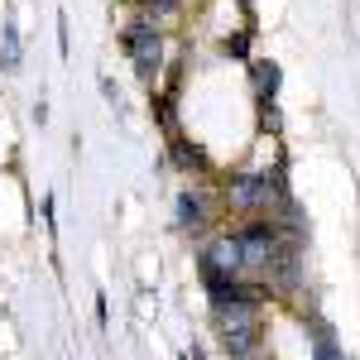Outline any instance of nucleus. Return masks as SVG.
Instances as JSON below:
<instances>
[{"label": "nucleus", "instance_id": "39448f33", "mask_svg": "<svg viewBox=\"0 0 360 360\" xmlns=\"http://www.w3.org/2000/svg\"><path fill=\"white\" fill-rule=\"evenodd\" d=\"M178 226H183V231H202V226H207V202L197 193L178 197Z\"/></svg>", "mask_w": 360, "mask_h": 360}, {"label": "nucleus", "instance_id": "f03ea898", "mask_svg": "<svg viewBox=\"0 0 360 360\" xmlns=\"http://www.w3.org/2000/svg\"><path fill=\"white\" fill-rule=\"evenodd\" d=\"M226 202L236 212H274V207H288L278 178H269V173H236L226 183Z\"/></svg>", "mask_w": 360, "mask_h": 360}, {"label": "nucleus", "instance_id": "7ed1b4c3", "mask_svg": "<svg viewBox=\"0 0 360 360\" xmlns=\"http://www.w3.org/2000/svg\"><path fill=\"white\" fill-rule=\"evenodd\" d=\"M236 240H240V264H245V274H264V269H269V264L278 259V250L288 245V240L278 236L274 226H264V221L245 226Z\"/></svg>", "mask_w": 360, "mask_h": 360}, {"label": "nucleus", "instance_id": "0eeeda50", "mask_svg": "<svg viewBox=\"0 0 360 360\" xmlns=\"http://www.w3.org/2000/svg\"><path fill=\"white\" fill-rule=\"evenodd\" d=\"M20 68V39H15V25H5V72Z\"/></svg>", "mask_w": 360, "mask_h": 360}, {"label": "nucleus", "instance_id": "20e7f679", "mask_svg": "<svg viewBox=\"0 0 360 360\" xmlns=\"http://www.w3.org/2000/svg\"><path fill=\"white\" fill-rule=\"evenodd\" d=\"M125 49L135 58V72L144 82H154V72H159V63H164V39H159V29L149 25H130L125 29Z\"/></svg>", "mask_w": 360, "mask_h": 360}, {"label": "nucleus", "instance_id": "6e6552de", "mask_svg": "<svg viewBox=\"0 0 360 360\" xmlns=\"http://www.w3.org/2000/svg\"><path fill=\"white\" fill-rule=\"evenodd\" d=\"M317 360H336V351H332V341H327V336L317 341Z\"/></svg>", "mask_w": 360, "mask_h": 360}, {"label": "nucleus", "instance_id": "423d86ee", "mask_svg": "<svg viewBox=\"0 0 360 360\" xmlns=\"http://www.w3.org/2000/svg\"><path fill=\"white\" fill-rule=\"evenodd\" d=\"M178 5H183V0H144V25L149 29L173 25V20H178Z\"/></svg>", "mask_w": 360, "mask_h": 360}, {"label": "nucleus", "instance_id": "f257e3e1", "mask_svg": "<svg viewBox=\"0 0 360 360\" xmlns=\"http://www.w3.org/2000/svg\"><path fill=\"white\" fill-rule=\"evenodd\" d=\"M217 332H221L231 356H250L259 346V303L240 288L221 293L217 298Z\"/></svg>", "mask_w": 360, "mask_h": 360}]
</instances>
